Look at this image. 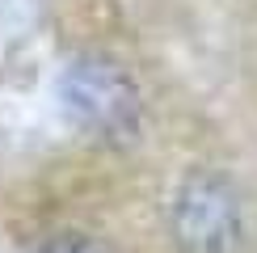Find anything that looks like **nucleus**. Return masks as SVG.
Instances as JSON below:
<instances>
[{
    "instance_id": "f03ea898",
    "label": "nucleus",
    "mask_w": 257,
    "mask_h": 253,
    "mask_svg": "<svg viewBox=\"0 0 257 253\" xmlns=\"http://www.w3.org/2000/svg\"><path fill=\"white\" fill-rule=\"evenodd\" d=\"M173 240L181 253H236L240 207L232 186L215 173L186 177L173 203Z\"/></svg>"
},
{
    "instance_id": "7ed1b4c3",
    "label": "nucleus",
    "mask_w": 257,
    "mask_h": 253,
    "mask_svg": "<svg viewBox=\"0 0 257 253\" xmlns=\"http://www.w3.org/2000/svg\"><path fill=\"white\" fill-rule=\"evenodd\" d=\"M42 253H93V245H89V240H80V236H72V232H68V236H55V240H51V245L42 249Z\"/></svg>"
},
{
    "instance_id": "f257e3e1",
    "label": "nucleus",
    "mask_w": 257,
    "mask_h": 253,
    "mask_svg": "<svg viewBox=\"0 0 257 253\" xmlns=\"http://www.w3.org/2000/svg\"><path fill=\"white\" fill-rule=\"evenodd\" d=\"M63 101L84 131L101 140H131L139 126V93L131 76L110 59H76L63 72Z\"/></svg>"
}]
</instances>
